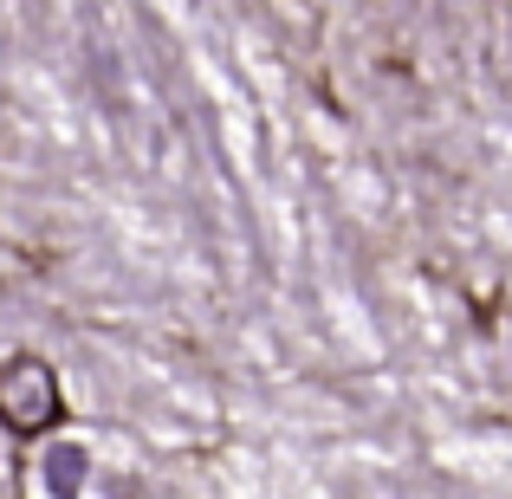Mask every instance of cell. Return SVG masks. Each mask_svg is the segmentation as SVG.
<instances>
[{
	"instance_id": "cell-1",
	"label": "cell",
	"mask_w": 512,
	"mask_h": 499,
	"mask_svg": "<svg viewBox=\"0 0 512 499\" xmlns=\"http://www.w3.org/2000/svg\"><path fill=\"white\" fill-rule=\"evenodd\" d=\"M65 422V389H59V370L33 350L0 363V435L13 441H39Z\"/></svg>"
}]
</instances>
